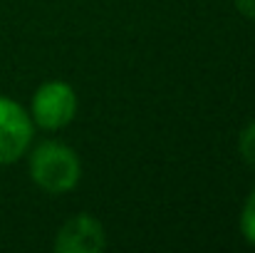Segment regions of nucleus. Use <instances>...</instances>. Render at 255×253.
<instances>
[{
  "label": "nucleus",
  "mask_w": 255,
  "mask_h": 253,
  "mask_svg": "<svg viewBox=\"0 0 255 253\" xmlns=\"http://www.w3.org/2000/svg\"><path fill=\"white\" fill-rule=\"evenodd\" d=\"M241 234L251 246H255V189L246 199V206L241 211Z\"/></svg>",
  "instance_id": "nucleus-5"
},
{
  "label": "nucleus",
  "mask_w": 255,
  "mask_h": 253,
  "mask_svg": "<svg viewBox=\"0 0 255 253\" xmlns=\"http://www.w3.org/2000/svg\"><path fill=\"white\" fill-rule=\"evenodd\" d=\"M32 117L15 99L0 94V167L22 159L32 144Z\"/></svg>",
  "instance_id": "nucleus-3"
},
{
  "label": "nucleus",
  "mask_w": 255,
  "mask_h": 253,
  "mask_svg": "<svg viewBox=\"0 0 255 253\" xmlns=\"http://www.w3.org/2000/svg\"><path fill=\"white\" fill-rule=\"evenodd\" d=\"M75 114H77V94L72 84L52 80V82L40 84L37 92L32 94L30 117H32V124H37L40 129L57 132L67 127L75 119Z\"/></svg>",
  "instance_id": "nucleus-2"
},
{
  "label": "nucleus",
  "mask_w": 255,
  "mask_h": 253,
  "mask_svg": "<svg viewBox=\"0 0 255 253\" xmlns=\"http://www.w3.org/2000/svg\"><path fill=\"white\" fill-rule=\"evenodd\" d=\"M107 246V236L102 224L89 216V214H77L65 226L57 231L55 239V251L57 253H99Z\"/></svg>",
  "instance_id": "nucleus-4"
},
{
  "label": "nucleus",
  "mask_w": 255,
  "mask_h": 253,
  "mask_svg": "<svg viewBox=\"0 0 255 253\" xmlns=\"http://www.w3.org/2000/svg\"><path fill=\"white\" fill-rule=\"evenodd\" d=\"M236 7H238L248 20H255V0H236Z\"/></svg>",
  "instance_id": "nucleus-7"
},
{
  "label": "nucleus",
  "mask_w": 255,
  "mask_h": 253,
  "mask_svg": "<svg viewBox=\"0 0 255 253\" xmlns=\"http://www.w3.org/2000/svg\"><path fill=\"white\" fill-rule=\"evenodd\" d=\"M82 164L62 142H42L30 154V179L47 194H67L80 184Z\"/></svg>",
  "instance_id": "nucleus-1"
},
{
  "label": "nucleus",
  "mask_w": 255,
  "mask_h": 253,
  "mask_svg": "<svg viewBox=\"0 0 255 253\" xmlns=\"http://www.w3.org/2000/svg\"><path fill=\"white\" fill-rule=\"evenodd\" d=\"M238 147H241V157L255 169V122H251V124L241 132Z\"/></svg>",
  "instance_id": "nucleus-6"
}]
</instances>
